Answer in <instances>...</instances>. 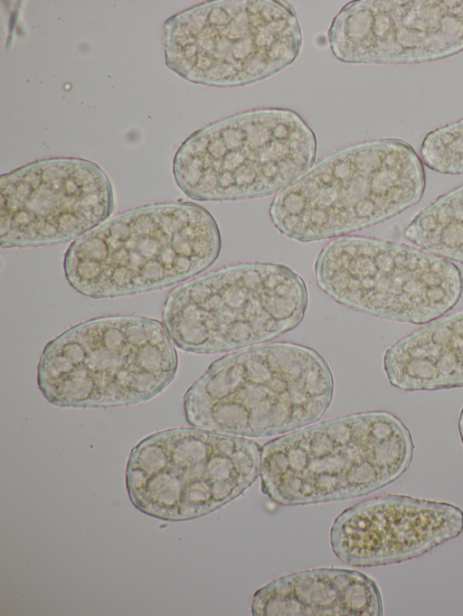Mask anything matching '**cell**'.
Returning <instances> with one entry per match:
<instances>
[{"label": "cell", "mask_w": 463, "mask_h": 616, "mask_svg": "<svg viewBox=\"0 0 463 616\" xmlns=\"http://www.w3.org/2000/svg\"><path fill=\"white\" fill-rule=\"evenodd\" d=\"M316 155V135L297 112L255 108L191 134L174 156L173 174L181 191L195 201L250 200L294 182Z\"/></svg>", "instance_id": "8992f818"}, {"label": "cell", "mask_w": 463, "mask_h": 616, "mask_svg": "<svg viewBox=\"0 0 463 616\" xmlns=\"http://www.w3.org/2000/svg\"><path fill=\"white\" fill-rule=\"evenodd\" d=\"M422 162L445 174H463V119L430 132L420 145Z\"/></svg>", "instance_id": "e0dca14e"}, {"label": "cell", "mask_w": 463, "mask_h": 616, "mask_svg": "<svg viewBox=\"0 0 463 616\" xmlns=\"http://www.w3.org/2000/svg\"><path fill=\"white\" fill-rule=\"evenodd\" d=\"M383 365L390 384L402 391L463 387V310L396 341Z\"/></svg>", "instance_id": "9a60e30c"}, {"label": "cell", "mask_w": 463, "mask_h": 616, "mask_svg": "<svg viewBox=\"0 0 463 616\" xmlns=\"http://www.w3.org/2000/svg\"><path fill=\"white\" fill-rule=\"evenodd\" d=\"M307 304V285L289 266L239 262L174 288L165 301L162 323L183 350L229 352L294 330Z\"/></svg>", "instance_id": "52a82bcc"}, {"label": "cell", "mask_w": 463, "mask_h": 616, "mask_svg": "<svg viewBox=\"0 0 463 616\" xmlns=\"http://www.w3.org/2000/svg\"><path fill=\"white\" fill-rule=\"evenodd\" d=\"M422 162L407 143L377 139L341 148L277 193L269 213L298 242L337 238L385 221L419 202Z\"/></svg>", "instance_id": "277c9868"}, {"label": "cell", "mask_w": 463, "mask_h": 616, "mask_svg": "<svg viewBox=\"0 0 463 616\" xmlns=\"http://www.w3.org/2000/svg\"><path fill=\"white\" fill-rule=\"evenodd\" d=\"M458 428V433H459V436L461 439V443L463 444V407L461 408V411L459 413Z\"/></svg>", "instance_id": "ac0fdd59"}, {"label": "cell", "mask_w": 463, "mask_h": 616, "mask_svg": "<svg viewBox=\"0 0 463 616\" xmlns=\"http://www.w3.org/2000/svg\"><path fill=\"white\" fill-rule=\"evenodd\" d=\"M0 244L38 247L78 239L111 215V182L76 157L37 160L0 177Z\"/></svg>", "instance_id": "8fae6325"}, {"label": "cell", "mask_w": 463, "mask_h": 616, "mask_svg": "<svg viewBox=\"0 0 463 616\" xmlns=\"http://www.w3.org/2000/svg\"><path fill=\"white\" fill-rule=\"evenodd\" d=\"M178 357L159 321L109 315L78 323L49 341L37 365L44 398L61 407H115L161 393Z\"/></svg>", "instance_id": "5b68a950"}, {"label": "cell", "mask_w": 463, "mask_h": 616, "mask_svg": "<svg viewBox=\"0 0 463 616\" xmlns=\"http://www.w3.org/2000/svg\"><path fill=\"white\" fill-rule=\"evenodd\" d=\"M333 393L332 372L317 351L298 343L272 341L211 363L185 392L184 409L194 427L264 437L318 421Z\"/></svg>", "instance_id": "7a4b0ae2"}, {"label": "cell", "mask_w": 463, "mask_h": 616, "mask_svg": "<svg viewBox=\"0 0 463 616\" xmlns=\"http://www.w3.org/2000/svg\"><path fill=\"white\" fill-rule=\"evenodd\" d=\"M213 215L189 201L128 209L73 241L64 254L70 285L95 299L134 295L184 282L219 257Z\"/></svg>", "instance_id": "6da1fadb"}, {"label": "cell", "mask_w": 463, "mask_h": 616, "mask_svg": "<svg viewBox=\"0 0 463 616\" xmlns=\"http://www.w3.org/2000/svg\"><path fill=\"white\" fill-rule=\"evenodd\" d=\"M413 450L409 429L392 413L342 415L266 443L260 452V490L283 506L355 499L398 479Z\"/></svg>", "instance_id": "3957f363"}, {"label": "cell", "mask_w": 463, "mask_h": 616, "mask_svg": "<svg viewBox=\"0 0 463 616\" xmlns=\"http://www.w3.org/2000/svg\"><path fill=\"white\" fill-rule=\"evenodd\" d=\"M334 56L345 63L413 64L463 51V0H357L327 32Z\"/></svg>", "instance_id": "7c38bea8"}, {"label": "cell", "mask_w": 463, "mask_h": 616, "mask_svg": "<svg viewBox=\"0 0 463 616\" xmlns=\"http://www.w3.org/2000/svg\"><path fill=\"white\" fill-rule=\"evenodd\" d=\"M253 616H382V594L365 574L340 567L294 572L259 588Z\"/></svg>", "instance_id": "5bb4252c"}, {"label": "cell", "mask_w": 463, "mask_h": 616, "mask_svg": "<svg viewBox=\"0 0 463 616\" xmlns=\"http://www.w3.org/2000/svg\"><path fill=\"white\" fill-rule=\"evenodd\" d=\"M404 236L424 251L463 263V184L420 210Z\"/></svg>", "instance_id": "2e32d148"}, {"label": "cell", "mask_w": 463, "mask_h": 616, "mask_svg": "<svg viewBox=\"0 0 463 616\" xmlns=\"http://www.w3.org/2000/svg\"><path fill=\"white\" fill-rule=\"evenodd\" d=\"M462 531L463 510L453 504L386 494L344 509L329 540L344 564L374 567L418 557Z\"/></svg>", "instance_id": "4fadbf2b"}, {"label": "cell", "mask_w": 463, "mask_h": 616, "mask_svg": "<svg viewBox=\"0 0 463 616\" xmlns=\"http://www.w3.org/2000/svg\"><path fill=\"white\" fill-rule=\"evenodd\" d=\"M165 65L181 78L213 88L263 80L298 58L302 33L294 8L277 0H213L164 23Z\"/></svg>", "instance_id": "ba28073f"}, {"label": "cell", "mask_w": 463, "mask_h": 616, "mask_svg": "<svg viewBox=\"0 0 463 616\" xmlns=\"http://www.w3.org/2000/svg\"><path fill=\"white\" fill-rule=\"evenodd\" d=\"M260 444L196 427L161 431L132 450L126 480L137 509L155 518L187 520L213 512L260 476Z\"/></svg>", "instance_id": "9c48e42d"}, {"label": "cell", "mask_w": 463, "mask_h": 616, "mask_svg": "<svg viewBox=\"0 0 463 616\" xmlns=\"http://www.w3.org/2000/svg\"><path fill=\"white\" fill-rule=\"evenodd\" d=\"M314 273L335 302L381 319L425 324L451 310L463 278L450 260L406 244L345 235L319 251Z\"/></svg>", "instance_id": "30bf717a"}]
</instances>
